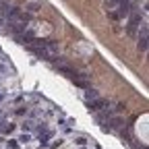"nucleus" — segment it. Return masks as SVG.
I'll list each match as a JSON object with an SVG mask.
<instances>
[{
    "label": "nucleus",
    "instance_id": "nucleus-3",
    "mask_svg": "<svg viewBox=\"0 0 149 149\" xmlns=\"http://www.w3.org/2000/svg\"><path fill=\"white\" fill-rule=\"evenodd\" d=\"M139 50H141V52L147 50V35H141V37H139Z\"/></svg>",
    "mask_w": 149,
    "mask_h": 149
},
{
    "label": "nucleus",
    "instance_id": "nucleus-1",
    "mask_svg": "<svg viewBox=\"0 0 149 149\" xmlns=\"http://www.w3.org/2000/svg\"><path fill=\"white\" fill-rule=\"evenodd\" d=\"M128 15H130V19H128L126 33H128V35H135V33H137V27H139V23H141V15H139V13H128Z\"/></svg>",
    "mask_w": 149,
    "mask_h": 149
},
{
    "label": "nucleus",
    "instance_id": "nucleus-4",
    "mask_svg": "<svg viewBox=\"0 0 149 149\" xmlns=\"http://www.w3.org/2000/svg\"><path fill=\"white\" fill-rule=\"evenodd\" d=\"M95 97H97V91L87 89V93H85V100H87V102H91V100H95Z\"/></svg>",
    "mask_w": 149,
    "mask_h": 149
},
{
    "label": "nucleus",
    "instance_id": "nucleus-5",
    "mask_svg": "<svg viewBox=\"0 0 149 149\" xmlns=\"http://www.w3.org/2000/svg\"><path fill=\"white\" fill-rule=\"evenodd\" d=\"M122 122H120V118H114V120H112V128H118Z\"/></svg>",
    "mask_w": 149,
    "mask_h": 149
},
{
    "label": "nucleus",
    "instance_id": "nucleus-2",
    "mask_svg": "<svg viewBox=\"0 0 149 149\" xmlns=\"http://www.w3.org/2000/svg\"><path fill=\"white\" fill-rule=\"evenodd\" d=\"M87 106H89V110H91V112H97V110H102V108H106V106H108V100L95 97L93 102H87Z\"/></svg>",
    "mask_w": 149,
    "mask_h": 149
}]
</instances>
